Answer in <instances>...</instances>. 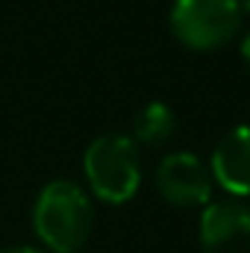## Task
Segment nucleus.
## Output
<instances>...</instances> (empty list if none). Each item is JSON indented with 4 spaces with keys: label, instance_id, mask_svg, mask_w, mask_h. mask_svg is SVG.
Instances as JSON below:
<instances>
[{
    "label": "nucleus",
    "instance_id": "nucleus-5",
    "mask_svg": "<svg viewBox=\"0 0 250 253\" xmlns=\"http://www.w3.org/2000/svg\"><path fill=\"white\" fill-rule=\"evenodd\" d=\"M203 253H250V206L239 197L209 200L200 215Z\"/></svg>",
    "mask_w": 250,
    "mask_h": 253
},
{
    "label": "nucleus",
    "instance_id": "nucleus-10",
    "mask_svg": "<svg viewBox=\"0 0 250 253\" xmlns=\"http://www.w3.org/2000/svg\"><path fill=\"white\" fill-rule=\"evenodd\" d=\"M239 6H242V12H248L250 15V0H239Z\"/></svg>",
    "mask_w": 250,
    "mask_h": 253
},
{
    "label": "nucleus",
    "instance_id": "nucleus-7",
    "mask_svg": "<svg viewBox=\"0 0 250 253\" xmlns=\"http://www.w3.org/2000/svg\"><path fill=\"white\" fill-rule=\"evenodd\" d=\"M174 132H177V115H174V109L168 103H162V100H150V103H144L135 112V118H132V135L129 138L138 147L141 144L156 147V144L171 141Z\"/></svg>",
    "mask_w": 250,
    "mask_h": 253
},
{
    "label": "nucleus",
    "instance_id": "nucleus-9",
    "mask_svg": "<svg viewBox=\"0 0 250 253\" xmlns=\"http://www.w3.org/2000/svg\"><path fill=\"white\" fill-rule=\"evenodd\" d=\"M242 59H245V65L250 68V33L242 39Z\"/></svg>",
    "mask_w": 250,
    "mask_h": 253
},
{
    "label": "nucleus",
    "instance_id": "nucleus-2",
    "mask_svg": "<svg viewBox=\"0 0 250 253\" xmlns=\"http://www.w3.org/2000/svg\"><path fill=\"white\" fill-rule=\"evenodd\" d=\"M83 171L97 200L121 206L132 200L141 186V150L129 135H100L85 147Z\"/></svg>",
    "mask_w": 250,
    "mask_h": 253
},
{
    "label": "nucleus",
    "instance_id": "nucleus-8",
    "mask_svg": "<svg viewBox=\"0 0 250 253\" xmlns=\"http://www.w3.org/2000/svg\"><path fill=\"white\" fill-rule=\"evenodd\" d=\"M0 253H44V251H39L33 245H15V248H3Z\"/></svg>",
    "mask_w": 250,
    "mask_h": 253
},
{
    "label": "nucleus",
    "instance_id": "nucleus-4",
    "mask_svg": "<svg viewBox=\"0 0 250 253\" xmlns=\"http://www.w3.org/2000/svg\"><path fill=\"white\" fill-rule=\"evenodd\" d=\"M156 189L162 194V200H168L171 206L191 209V206H206L212 200V171L209 165L186 150L168 153L159 168H156Z\"/></svg>",
    "mask_w": 250,
    "mask_h": 253
},
{
    "label": "nucleus",
    "instance_id": "nucleus-6",
    "mask_svg": "<svg viewBox=\"0 0 250 253\" xmlns=\"http://www.w3.org/2000/svg\"><path fill=\"white\" fill-rule=\"evenodd\" d=\"M209 171L215 186L227 191L230 197H248L250 194V126H233L221 135V141L212 150Z\"/></svg>",
    "mask_w": 250,
    "mask_h": 253
},
{
    "label": "nucleus",
    "instance_id": "nucleus-3",
    "mask_svg": "<svg viewBox=\"0 0 250 253\" xmlns=\"http://www.w3.org/2000/svg\"><path fill=\"white\" fill-rule=\"evenodd\" d=\"M239 0H174L168 27L188 50H218L230 44L242 30Z\"/></svg>",
    "mask_w": 250,
    "mask_h": 253
},
{
    "label": "nucleus",
    "instance_id": "nucleus-1",
    "mask_svg": "<svg viewBox=\"0 0 250 253\" xmlns=\"http://www.w3.org/2000/svg\"><path fill=\"white\" fill-rule=\"evenodd\" d=\"M94 206L91 197L71 180H53L33 203V230L53 253H77L91 236Z\"/></svg>",
    "mask_w": 250,
    "mask_h": 253
}]
</instances>
